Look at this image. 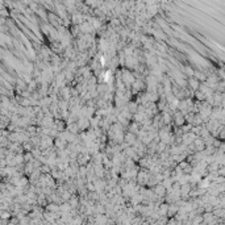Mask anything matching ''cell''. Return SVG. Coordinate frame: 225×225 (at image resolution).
<instances>
[{"instance_id": "cell-1", "label": "cell", "mask_w": 225, "mask_h": 225, "mask_svg": "<svg viewBox=\"0 0 225 225\" xmlns=\"http://www.w3.org/2000/svg\"><path fill=\"white\" fill-rule=\"evenodd\" d=\"M174 122H175L178 127H183V125L187 122V120H186V116H184V113L183 112H176L175 115H174Z\"/></svg>"}, {"instance_id": "cell-4", "label": "cell", "mask_w": 225, "mask_h": 225, "mask_svg": "<svg viewBox=\"0 0 225 225\" xmlns=\"http://www.w3.org/2000/svg\"><path fill=\"white\" fill-rule=\"evenodd\" d=\"M217 174H219L220 176H225V166H222V167H219V170H217Z\"/></svg>"}, {"instance_id": "cell-3", "label": "cell", "mask_w": 225, "mask_h": 225, "mask_svg": "<svg viewBox=\"0 0 225 225\" xmlns=\"http://www.w3.org/2000/svg\"><path fill=\"white\" fill-rule=\"evenodd\" d=\"M156 192H157L158 196H164L166 192H167V188H166V186H163V184H158L156 187Z\"/></svg>"}, {"instance_id": "cell-2", "label": "cell", "mask_w": 225, "mask_h": 225, "mask_svg": "<svg viewBox=\"0 0 225 225\" xmlns=\"http://www.w3.org/2000/svg\"><path fill=\"white\" fill-rule=\"evenodd\" d=\"M188 86H190V88H192L193 91H197L200 87V81L196 76H191V78L188 79Z\"/></svg>"}]
</instances>
